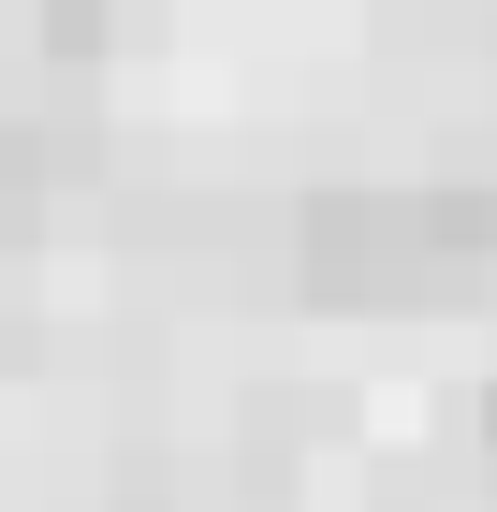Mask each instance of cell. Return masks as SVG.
<instances>
[{"label": "cell", "mask_w": 497, "mask_h": 512, "mask_svg": "<svg viewBox=\"0 0 497 512\" xmlns=\"http://www.w3.org/2000/svg\"><path fill=\"white\" fill-rule=\"evenodd\" d=\"M293 278L322 308H468L497 278L483 191H322L293 220Z\"/></svg>", "instance_id": "6da1fadb"}, {"label": "cell", "mask_w": 497, "mask_h": 512, "mask_svg": "<svg viewBox=\"0 0 497 512\" xmlns=\"http://www.w3.org/2000/svg\"><path fill=\"white\" fill-rule=\"evenodd\" d=\"M132 15H147V0H44V44H59V59H103Z\"/></svg>", "instance_id": "7a4b0ae2"}, {"label": "cell", "mask_w": 497, "mask_h": 512, "mask_svg": "<svg viewBox=\"0 0 497 512\" xmlns=\"http://www.w3.org/2000/svg\"><path fill=\"white\" fill-rule=\"evenodd\" d=\"M483 439H497V395H483Z\"/></svg>", "instance_id": "3957f363"}]
</instances>
